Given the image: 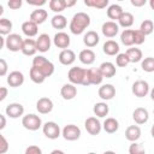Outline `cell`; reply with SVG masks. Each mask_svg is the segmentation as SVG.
Returning a JSON list of instances; mask_svg holds the SVG:
<instances>
[{
  "label": "cell",
  "mask_w": 154,
  "mask_h": 154,
  "mask_svg": "<svg viewBox=\"0 0 154 154\" xmlns=\"http://www.w3.org/2000/svg\"><path fill=\"white\" fill-rule=\"evenodd\" d=\"M90 25V16L85 12H77L73 14L69 29L73 35H81Z\"/></svg>",
  "instance_id": "obj_1"
},
{
  "label": "cell",
  "mask_w": 154,
  "mask_h": 154,
  "mask_svg": "<svg viewBox=\"0 0 154 154\" xmlns=\"http://www.w3.org/2000/svg\"><path fill=\"white\" fill-rule=\"evenodd\" d=\"M67 78L72 84H81V85H90L88 78V69H83L79 66L71 67L67 72Z\"/></svg>",
  "instance_id": "obj_2"
},
{
  "label": "cell",
  "mask_w": 154,
  "mask_h": 154,
  "mask_svg": "<svg viewBox=\"0 0 154 154\" xmlns=\"http://www.w3.org/2000/svg\"><path fill=\"white\" fill-rule=\"evenodd\" d=\"M32 66L38 69L46 77H49L54 72V64L43 55H36L32 59Z\"/></svg>",
  "instance_id": "obj_3"
},
{
  "label": "cell",
  "mask_w": 154,
  "mask_h": 154,
  "mask_svg": "<svg viewBox=\"0 0 154 154\" xmlns=\"http://www.w3.org/2000/svg\"><path fill=\"white\" fill-rule=\"evenodd\" d=\"M22 125L26 130H29V131H36L40 128H42V120H41V118L37 114L29 113V114L23 116V118H22Z\"/></svg>",
  "instance_id": "obj_4"
},
{
  "label": "cell",
  "mask_w": 154,
  "mask_h": 154,
  "mask_svg": "<svg viewBox=\"0 0 154 154\" xmlns=\"http://www.w3.org/2000/svg\"><path fill=\"white\" fill-rule=\"evenodd\" d=\"M43 135L49 140H57L59 136H61L60 126L55 122H46L42 125Z\"/></svg>",
  "instance_id": "obj_5"
},
{
  "label": "cell",
  "mask_w": 154,
  "mask_h": 154,
  "mask_svg": "<svg viewBox=\"0 0 154 154\" xmlns=\"http://www.w3.org/2000/svg\"><path fill=\"white\" fill-rule=\"evenodd\" d=\"M24 38L19 34H10L6 37V48L11 52H19L22 51Z\"/></svg>",
  "instance_id": "obj_6"
},
{
  "label": "cell",
  "mask_w": 154,
  "mask_h": 154,
  "mask_svg": "<svg viewBox=\"0 0 154 154\" xmlns=\"http://www.w3.org/2000/svg\"><path fill=\"white\" fill-rule=\"evenodd\" d=\"M61 136L66 141H76L81 137V129L75 124H67L63 128Z\"/></svg>",
  "instance_id": "obj_7"
},
{
  "label": "cell",
  "mask_w": 154,
  "mask_h": 154,
  "mask_svg": "<svg viewBox=\"0 0 154 154\" xmlns=\"http://www.w3.org/2000/svg\"><path fill=\"white\" fill-rule=\"evenodd\" d=\"M84 128L89 135L96 136L102 130V124L100 123V120L96 117H88L84 122Z\"/></svg>",
  "instance_id": "obj_8"
},
{
  "label": "cell",
  "mask_w": 154,
  "mask_h": 154,
  "mask_svg": "<svg viewBox=\"0 0 154 154\" xmlns=\"http://www.w3.org/2000/svg\"><path fill=\"white\" fill-rule=\"evenodd\" d=\"M131 90H132V94L136 97H144L150 91L149 84L144 79H137V81H135L134 84H132Z\"/></svg>",
  "instance_id": "obj_9"
},
{
  "label": "cell",
  "mask_w": 154,
  "mask_h": 154,
  "mask_svg": "<svg viewBox=\"0 0 154 154\" xmlns=\"http://www.w3.org/2000/svg\"><path fill=\"white\" fill-rule=\"evenodd\" d=\"M5 113L8 118L17 119V118H19L24 114V106L22 103H18V102L8 103L5 108Z\"/></svg>",
  "instance_id": "obj_10"
},
{
  "label": "cell",
  "mask_w": 154,
  "mask_h": 154,
  "mask_svg": "<svg viewBox=\"0 0 154 154\" xmlns=\"http://www.w3.org/2000/svg\"><path fill=\"white\" fill-rule=\"evenodd\" d=\"M53 43H54L55 47L61 48V51L63 49H67L69 46H70V43H71V38H70V36L66 32L58 31L54 35V37H53Z\"/></svg>",
  "instance_id": "obj_11"
},
{
  "label": "cell",
  "mask_w": 154,
  "mask_h": 154,
  "mask_svg": "<svg viewBox=\"0 0 154 154\" xmlns=\"http://www.w3.org/2000/svg\"><path fill=\"white\" fill-rule=\"evenodd\" d=\"M101 31H102L103 36L112 38V37H116V35L119 32V25H118V23H116L113 20H107L102 24Z\"/></svg>",
  "instance_id": "obj_12"
},
{
  "label": "cell",
  "mask_w": 154,
  "mask_h": 154,
  "mask_svg": "<svg viewBox=\"0 0 154 154\" xmlns=\"http://www.w3.org/2000/svg\"><path fill=\"white\" fill-rule=\"evenodd\" d=\"M53 107H54L53 101L49 97H46V96L40 97L37 100V102H36V109L41 114H48V113H51L52 109H53Z\"/></svg>",
  "instance_id": "obj_13"
},
{
  "label": "cell",
  "mask_w": 154,
  "mask_h": 154,
  "mask_svg": "<svg viewBox=\"0 0 154 154\" xmlns=\"http://www.w3.org/2000/svg\"><path fill=\"white\" fill-rule=\"evenodd\" d=\"M24 83V75L20 71H12L7 75V84L12 88H18Z\"/></svg>",
  "instance_id": "obj_14"
},
{
  "label": "cell",
  "mask_w": 154,
  "mask_h": 154,
  "mask_svg": "<svg viewBox=\"0 0 154 154\" xmlns=\"http://www.w3.org/2000/svg\"><path fill=\"white\" fill-rule=\"evenodd\" d=\"M97 94H99V97L102 99L103 101H107V100H112L114 96H116V88L107 83V84H102L99 90H97Z\"/></svg>",
  "instance_id": "obj_15"
},
{
  "label": "cell",
  "mask_w": 154,
  "mask_h": 154,
  "mask_svg": "<svg viewBox=\"0 0 154 154\" xmlns=\"http://www.w3.org/2000/svg\"><path fill=\"white\" fill-rule=\"evenodd\" d=\"M36 46H37V51L41 53H46L51 49L52 46V40L49 37L48 34H41L38 35V37L36 38Z\"/></svg>",
  "instance_id": "obj_16"
},
{
  "label": "cell",
  "mask_w": 154,
  "mask_h": 154,
  "mask_svg": "<svg viewBox=\"0 0 154 154\" xmlns=\"http://www.w3.org/2000/svg\"><path fill=\"white\" fill-rule=\"evenodd\" d=\"M132 119L137 125H142V124L147 123L149 119V113H148L147 108H144V107L135 108L132 112Z\"/></svg>",
  "instance_id": "obj_17"
},
{
  "label": "cell",
  "mask_w": 154,
  "mask_h": 154,
  "mask_svg": "<svg viewBox=\"0 0 154 154\" xmlns=\"http://www.w3.org/2000/svg\"><path fill=\"white\" fill-rule=\"evenodd\" d=\"M58 59L60 61L61 65H65V66H69V65H72L76 60V54L72 49L67 48V49H63L59 55H58Z\"/></svg>",
  "instance_id": "obj_18"
},
{
  "label": "cell",
  "mask_w": 154,
  "mask_h": 154,
  "mask_svg": "<svg viewBox=\"0 0 154 154\" xmlns=\"http://www.w3.org/2000/svg\"><path fill=\"white\" fill-rule=\"evenodd\" d=\"M24 55L31 57L35 55V53L37 52V46H36V40L34 38H24L23 41V46H22V51H20Z\"/></svg>",
  "instance_id": "obj_19"
},
{
  "label": "cell",
  "mask_w": 154,
  "mask_h": 154,
  "mask_svg": "<svg viewBox=\"0 0 154 154\" xmlns=\"http://www.w3.org/2000/svg\"><path fill=\"white\" fill-rule=\"evenodd\" d=\"M60 95L64 100H72L77 95V87L72 83H66L60 89Z\"/></svg>",
  "instance_id": "obj_20"
},
{
  "label": "cell",
  "mask_w": 154,
  "mask_h": 154,
  "mask_svg": "<svg viewBox=\"0 0 154 154\" xmlns=\"http://www.w3.org/2000/svg\"><path fill=\"white\" fill-rule=\"evenodd\" d=\"M22 31L23 34L28 37V38H31L34 36L37 35L38 32V25L31 20H25L23 24H22Z\"/></svg>",
  "instance_id": "obj_21"
},
{
  "label": "cell",
  "mask_w": 154,
  "mask_h": 154,
  "mask_svg": "<svg viewBox=\"0 0 154 154\" xmlns=\"http://www.w3.org/2000/svg\"><path fill=\"white\" fill-rule=\"evenodd\" d=\"M47 17H48V12H47L46 10H43V8H38V7H37L36 10H34V11L30 13L29 20H31V22L36 23L37 25H40V24H42V23L46 22Z\"/></svg>",
  "instance_id": "obj_22"
},
{
  "label": "cell",
  "mask_w": 154,
  "mask_h": 154,
  "mask_svg": "<svg viewBox=\"0 0 154 154\" xmlns=\"http://www.w3.org/2000/svg\"><path fill=\"white\" fill-rule=\"evenodd\" d=\"M99 42H100V36H99V34H97L96 31H94V30L87 31V32L84 34V36H83V43H84L88 48L95 47Z\"/></svg>",
  "instance_id": "obj_23"
},
{
  "label": "cell",
  "mask_w": 154,
  "mask_h": 154,
  "mask_svg": "<svg viewBox=\"0 0 154 154\" xmlns=\"http://www.w3.org/2000/svg\"><path fill=\"white\" fill-rule=\"evenodd\" d=\"M95 52L90 48H85V49H82L78 54V59L82 64L84 65H91L94 61H95Z\"/></svg>",
  "instance_id": "obj_24"
},
{
  "label": "cell",
  "mask_w": 154,
  "mask_h": 154,
  "mask_svg": "<svg viewBox=\"0 0 154 154\" xmlns=\"http://www.w3.org/2000/svg\"><path fill=\"white\" fill-rule=\"evenodd\" d=\"M99 70L101 72V75L103 76V78H112L116 73H117V69L116 65L111 61H103L101 63V65L99 66Z\"/></svg>",
  "instance_id": "obj_25"
},
{
  "label": "cell",
  "mask_w": 154,
  "mask_h": 154,
  "mask_svg": "<svg viewBox=\"0 0 154 154\" xmlns=\"http://www.w3.org/2000/svg\"><path fill=\"white\" fill-rule=\"evenodd\" d=\"M119 45H118V42H116L114 40H107L105 43H103V46H102V51H103V53L105 54H107V55H109V57H113V55H118L119 54Z\"/></svg>",
  "instance_id": "obj_26"
},
{
  "label": "cell",
  "mask_w": 154,
  "mask_h": 154,
  "mask_svg": "<svg viewBox=\"0 0 154 154\" xmlns=\"http://www.w3.org/2000/svg\"><path fill=\"white\" fill-rule=\"evenodd\" d=\"M141 137V129L138 125H129L125 130V138L130 142H137Z\"/></svg>",
  "instance_id": "obj_27"
},
{
  "label": "cell",
  "mask_w": 154,
  "mask_h": 154,
  "mask_svg": "<svg viewBox=\"0 0 154 154\" xmlns=\"http://www.w3.org/2000/svg\"><path fill=\"white\" fill-rule=\"evenodd\" d=\"M102 129L107 132V134H114L116 131H118L119 129V122L113 118V117H109V118H106L105 122L102 123Z\"/></svg>",
  "instance_id": "obj_28"
},
{
  "label": "cell",
  "mask_w": 154,
  "mask_h": 154,
  "mask_svg": "<svg viewBox=\"0 0 154 154\" xmlns=\"http://www.w3.org/2000/svg\"><path fill=\"white\" fill-rule=\"evenodd\" d=\"M123 12H124V11H123L122 6L118 5V4H112V5H109V6L107 7V17H108L109 19H112L113 22L118 20L119 17L123 14Z\"/></svg>",
  "instance_id": "obj_29"
},
{
  "label": "cell",
  "mask_w": 154,
  "mask_h": 154,
  "mask_svg": "<svg viewBox=\"0 0 154 154\" xmlns=\"http://www.w3.org/2000/svg\"><path fill=\"white\" fill-rule=\"evenodd\" d=\"M88 78L90 85H99L103 81V76L101 75L99 69H88Z\"/></svg>",
  "instance_id": "obj_30"
},
{
  "label": "cell",
  "mask_w": 154,
  "mask_h": 154,
  "mask_svg": "<svg viewBox=\"0 0 154 154\" xmlns=\"http://www.w3.org/2000/svg\"><path fill=\"white\" fill-rule=\"evenodd\" d=\"M93 112H94V114H95L97 118H103V117H106V116L108 114L109 107H108V105H107L106 102H103V101L96 102V103L94 105V107H93Z\"/></svg>",
  "instance_id": "obj_31"
},
{
  "label": "cell",
  "mask_w": 154,
  "mask_h": 154,
  "mask_svg": "<svg viewBox=\"0 0 154 154\" xmlns=\"http://www.w3.org/2000/svg\"><path fill=\"white\" fill-rule=\"evenodd\" d=\"M51 25L54 29H58V30L65 29L66 25H67V19L63 14H54L52 17V19H51Z\"/></svg>",
  "instance_id": "obj_32"
},
{
  "label": "cell",
  "mask_w": 154,
  "mask_h": 154,
  "mask_svg": "<svg viewBox=\"0 0 154 154\" xmlns=\"http://www.w3.org/2000/svg\"><path fill=\"white\" fill-rule=\"evenodd\" d=\"M126 55L130 60V63H138V61H142L143 59V54H142V51L137 47H132V48H128L126 49Z\"/></svg>",
  "instance_id": "obj_33"
},
{
  "label": "cell",
  "mask_w": 154,
  "mask_h": 154,
  "mask_svg": "<svg viewBox=\"0 0 154 154\" xmlns=\"http://www.w3.org/2000/svg\"><path fill=\"white\" fill-rule=\"evenodd\" d=\"M134 20H135V17H134L132 13H130V12H123V14L118 19V25L119 26H123L124 29H128V28H130L134 24Z\"/></svg>",
  "instance_id": "obj_34"
},
{
  "label": "cell",
  "mask_w": 154,
  "mask_h": 154,
  "mask_svg": "<svg viewBox=\"0 0 154 154\" xmlns=\"http://www.w3.org/2000/svg\"><path fill=\"white\" fill-rule=\"evenodd\" d=\"M120 42L124 46H132L134 45V29H124L120 34Z\"/></svg>",
  "instance_id": "obj_35"
},
{
  "label": "cell",
  "mask_w": 154,
  "mask_h": 154,
  "mask_svg": "<svg viewBox=\"0 0 154 154\" xmlns=\"http://www.w3.org/2000/svg\"><path fill=\"white\" fill-rule=\"evenodd\" d=\"M29 76H30V79L34 82V83H36V84H41V83H43L45 81H46V76L38 70V69H36V67H31L30 69V71H29Z\"/></svg>",
  "instance_id": "obj_36"
},
{
  "label": "cell",
  "mask_w": 154,
  "mask_h": 154,
  "mask_svg": "<svg viewBox=\"0 0 154 154\" xmlns=\"http://www.w3.org/2000/svg\"><path fill=\"white\" fill-rule=\"evenodd\" d=\"M49 8L57 13V14H60L65 8H66V4H65V0H51L49 1Z\"/></svg>",
  "instance_id": "obj_37"
},
{
  "label": "cell",
  "mask_w": 154,
  "mask_h": 154,
  "mask_svg": "<svg viewBox=\"0 0 154 154\" xmlns=\"http://www.w3.org/2000/svg\"><path fill=\"white\" fill-rule=\"evenodd\" d=\"M12 26H13V24H12V22L10 19L0 18V34H1V36H4V35L8 36L11 34Z\"/></svg>",
  "instance_id": "obj_38"
},
{
  "label": "cell",
  "mask_w": 154,
  "mask_h": 154,
  "mask_svg": "<svg viewBox=\"0 0 154 154\" xmlns=\"http://www.w3.org/2000/svg\"><path fill=\"white\" fill-rule=\"evenodd\" d=\"M108 0H84V5L88 6V7H94V8H99V10H102L108 5Z\"/></svg>",
  "instance_id": "obj_39"
},
{
  "label": "cell",
  "mask_w": 154,
  "mask_h": 154,
  "mask_svg": "<svg viewBox=\"0 0 154 154\" xmlns=\"http://www.w3.org/2000/svg\"><path fill=\"white\" fill-rule=\"evenodd\" d=\"M141 67L144 72H154V58L153 57H147L142 59L141 61Z\"/></svg>",
  "instance_id": "obj_40"
},
{
  "label": "cell",
  "mask_w": 154,
  "mask_h": 154,
  "mask_svg": "<svg viewBox=\"0 0 154 154\" xmlns=\"http://www.w3.org/2000/svg\"><path fill=\"white\" fill-rule=\"evenodd\" d=\"M140 30L147 36V35H150L154 30V23L150 20V19H144L141 25H140Z\"/></svg>",
  "instance_id": "obj_41"
},
{
  "label": "cell",
  "mask_w": 154,
  "mask_h": 154,
  "mask_svg": "<svg viewBox=\"0 0 154 154\" xmlns=\"http://www.w3.org/2000/svg\"><path fill=\"white\" fill-rule=\"evenodd\" d=\"M129 154H146V149L142 143L131 142V144L129 147Z\"/></svg>",
  "instance_id": "obj_42"
},
{
  "label": "cell",
  "mask_w": 154,
  "mask_h": 154,
  "mask_svg": "<svg viewBox=\"0 0 154 154\" xmlns=\"http://www.w3.org/2000/svg\"><path fill=\"white\" fill-rule=\"evenodd\" d=\"M130 63L126 53H119L117 57H116V65L119 66V67H125L128 66Z\"/></svg>",
  "instance_id": "obj_43"
},
{
  "label": "cell",
  "mask_w": 154,
  "mask_h": 154,
  "mask_svg": "<svg viewBox=\"0 0 154 154\" xmlns=\"http://www.w3.org/2000/svg\"><path fill=\"white\" fill-rule=\"evenodd\" d=\"M144 41H146V35L140 29L134 30V45L140 46V45L144 43Z\"/></svg>",
  "instance_id": "obj_44"
},
{
  "label": "cell",
  "mask_w": 154,
  "mask_h": 154,
  "mask_svg": "<svg viewBox=\"0 0 154 154\" xmlns=\"http://www.w3.org/2000/svg\"><path fill=\"white\" fill-rule=\"evenodd\" d=\"M8 150V142L4 135H0V154H5Z\"/></svg>",
  "instance_id": "obj_45"
},
{
  "label": "cell",
  "mask_w": 154,
  "mask_h": 154,
  "mask_svg": "<svg viewBox=\"0 0 154 154\" xmlns=\"http://www.w3.org/2000/svg\"><path fill=\"white\" fill-rule=\"evenodd\" d=\"M24 154H42V149H41L38 146L31 144V146L26 147V149H25V153H24Z\"/></svg>",
  "instance_id": "obj_46"
},
{
  "label": "cell",
  "mask_w": 154,
  "mask_h": 154,
  "mask_svg": "<svg viewBox=\"0 0 154 154\" xmlns=\"http://www.w3.org/2000/svg\"><path fill=\"white\" fill-rule=\"evenodd\" d=\"M22 0H10V1H7V5H8V7L10 8H12V10H18V8H20L22 7Z\"/></svg>",
  "instance_id": "obj_47"
},
{
  "label": "cell",
  "mask_w": 154,
  "mask_h": 154,
  "mask_svg": "<svg viewBox=\"0 0 154 154\" xmlns=\"http://www.w3.org/2000/svg\"><path fill=\"white\" fill-rule=\"evenodd\" d=\"M7 67H8V65H7L6 60L4 58H1L0 59V76H5L7 73Z\"/></svg>",
  "instance_id": "obj_48"
},
{
  "label": "cell",
  "mask_w": 154,
  "mask_h": 154,
  "mask_svg": "<svg viewBox=\"0 0 154 154\" xmlns=\"http://www.w3.org/2000/svg\"><path fill=\"white\" fill-rule=\"evenodd\" d=\"M7 93H8V89L6 87H0V101H4L6 99Z\"/></svg>",
  "instance_id": "obj_49"
},
{
  "label": "cell",
  "mask_w": 154,
  "mask_h": 154,
  "mask_svg": "<svg viewBox=\"0 0 154 154\" xmlns=\"http://www.w3.org/2000/svg\"><path fill=\"white\" fill-rule=\"evenodd\" d=\"M130 2H131V5L135 6V7H141V6H144V5L147 4L146 0H131Z\"/></svg>",
  "instance_id": "obj_50"
},
{
  "label": "cell",
  "mask_w": 154,
  "mask_h": 154,
  "mask_svg": "<svg viewBox=\"0 0 154 154\" xmlns=\"http://www.w3.org/2000/svg\"><path fill=\"white\" fill-rule=\"evenodd\" d=\"M28 4L29 5H32V6H42L46 4L45 0H40V1H32V0H28Z\"/></svg>",
  "instance_id": "obj_51"
},
{
  "label": "cell",
  "mask_w": 154,
  "mask_h": 154,
  "mask_svg": "<svg viewBox=\"0 0 154 154\" xmlns=\"http://www.w3.org/2000/svg\"><path fill=\"white\" fill-rule=\"evenodd\" d=\"M0 120H1L0 130H2V129H5V126H6V118H5V116H4V114H0Z\"/></svg>",
  "instance_id": "obj_52"
},
{
  "label": "cell",
  "mask_w": 154,
  "mask_h": 154,
  "mask_svg": "<svg viewBox=\"0 0 154 154\" xmlns=\"http://www.w3.org/2000/svg\"><path fill=\"white\" fill-rule=\"evenodd\" d=\"M66 7H72L73 5H76V0H65Z\"/></svg>",
  "instance_id": "obj_53"
},
{
  "label": "cell",
  "mask_w": 154,
  "mask_h": 154,
  "mask_svg": "<svg viewBox=\"0 0 154 154\" xmlns=\"http://www.w3.org/2000/svg\"><path fill=\"white\" fill-rule=\"evenodd\" d=\"M49 154H65L63 150H60V149H53Z\"/></svg>",
  "instance_id": "obj_54"
},
{
  "label": "cell",
  "mask_w": 154,
  "mask_h": 154,
  "mask_svg": "<svg viewBox=\"0 0 154 154\" xmlns=\"http://www.w3.org/2000/svg\"><path fill=\"white\" fill-rule=\"evenodd\" d=\"M149 95H150V99L154 101V87L150 89V91H149Z\"/></svg>",
  "instance_id": "obj_55"
},
{
  "label": "cell",
  "mask_w": 154,
  "mask_h": 154,
  "mask_svg": "<svg viewBox=\"0 0 154 154\" xmlns=\"http://www.w3.org/2000/svg\"><path fill=\"white\" fill-rule=\"evenodd\" d=\"M150 135H152V137L154 138V124H153L152 128H150Z\"/></svg>",
  "instance_id": "obj_56"
},
{
  "label": "cell",
  "mask_w": 154,
  "mask_h": 154,
  "mask_svg": "<svg viewBox=\"0 0 154 154\" xmlns=\"http://www.w3.org/2000/svg\"><path fill=\"white\" fill-rule=\"evenodd\" d=\"M149 6H150L152 10H154V0H150L149 1Z\"/></svg>",
  "instance_id": "obj_57"
},
{
  "label": "cell",
  "mask_w": 154,
  "mask_h": 154,
  "mask_svg": "<svg viewBox=\"0 0 154 154\" xmlns=\"http://www.w3.org/2000/svg\"><path fill=\"white\" fill-rule=\"evenodd\" d=\"M103 154H116V152H113V150H106V152H103Z\"/></svg>",
  "instance_id": "obj_58"
},
{
  "label": "cell",
  "mask_w": 154,
  "mask_h": 154,
  "mask_svg": "<svg viewBox=\"0 0 154 154\" xmlns=\"http://www.w3.org/2000/svg\"><path fill=\"white\" fill-rule=\"evenodd\" d=\"M88 154H96V153H94V152H90V153H88Z\"/></svg>",
  "instance_id": "obj_59"
},
{
  "label": "cell",
  "mask_w": 154,
  "mask_h": 154,
  "mask_svg": "<svg viewBox=\"0 0 154 154\" xmlns=\"http://www.w3.org/2000/svg\"><path fill=\"white\" fill-rule=\"evenodd\" d=\"M153 114H154V109H153Z\"/></svg>",
  "instance_id": "obj_60"
}]
</instances>
